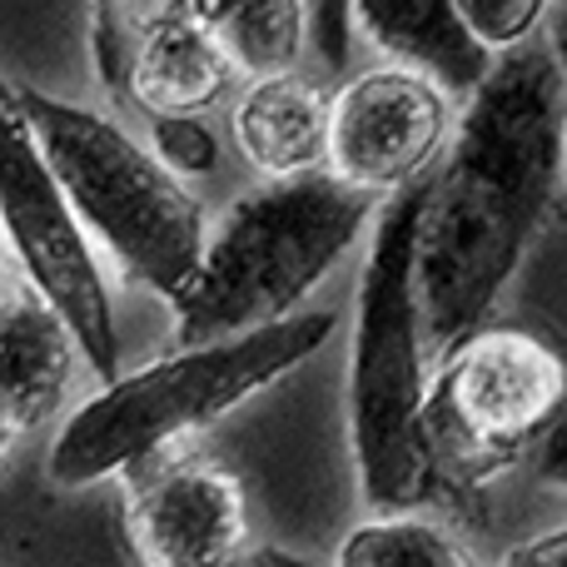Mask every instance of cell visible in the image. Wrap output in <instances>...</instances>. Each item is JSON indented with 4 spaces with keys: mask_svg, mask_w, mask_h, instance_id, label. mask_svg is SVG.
Listing matches in <instances>:
<instances>
[{
    "mask_svg": "<svg viewBox=\"0 0 567 567\" xmlns=\"http://www.w3.org/2000/svg\"><path fill=\"white\" fill-rule=\"evenodd\" d=\"M429 185H409L383 199L369 235V259L353 303V353H349V443L359 493L369 508L403 513L419 508L433 488L429 423V339H423L419 279V215Z\"/></svg>",
    "mask_w": 567,
    "mask_h": 567,
    "instance_id": "obj_2",
    "label": "cell"
},
{
    "mask_svg": "<svg viewBox=\"0 0 567 567\" xmlns=\"http://www.w3.org/2000/svg\"><path fill=\"white\" fill-rule=\"evenodd\" d=\"M80 339L30 279L6 275L0 293V429L6 443L55 419Z\"/></svg>",
    "mask_w": 567,
    "mask_h": 567,
    "instance_id": "obj_10",
    "label": "cell"
},
{
    "mask_svg": "<svg viewBox=\"0 0 567 567\" xmlns=\"http://www.w3.org/2000/svg\"><path fill=\"white\" fill-rule=\"evenodd\" d=\"M0 209H6V245L20 275L35 284L60 319L75 329L80 359L105 383L120 379V339L110 289L90 255V229L65 199L45 150L30 135L25 115L6 100V155H0Z\"/></svg>",
    "mask_w": 567,
    "mask_h": 567,
    "instance_id": "obj_7",
    "label": "cell"
},
{
    "mask_svg": "<svg viewBox=\"0 0 567 567\" xmlns=\"http://www.w3.org/2000/svg\"><path fill=\"white\" fill-rule=\"evenodd\" d=\"M453 130L449 90L413 65H373L333 90L329 169L369 195L389 199L419 185Z\"/></svg>",
    "mask_w": 567,
    "mask_h": 567,
    "instance_id": "obj_8",
    "label": "cell"
},
{
    "mask_svg": "<svg viewBox=\"0 0 567 567\" xmlns=\"http://www.w3.org/2000/svg\"><path fill=\"white\" fill-rule=\"evenodd\" d=\"M333 329L339 319L329 309H313L235 339L179 343L169 359L105 383L70 413L60 439L50 443V478L65 488H90L100 478L140 468L195 429L225 419L249 393L309 363L333 339Z\"/></svg>",
    "mask_w": 567,
    "mask_h": 567,
    "instance_id": "obj_4",
    "label": "cell"
},
{
    "mask_svg": "<svg viewBox=\"0 0 567 567\" xmlns=\"http://www.w3.org/2000/svg\"><path fill=\"white\" fill-rule=\"evenodd\" d=\"M125 538L140 567H225L249 538L245 488L219 463L165 449L125 493Z\"/></svg>",
    "mask_w": 567,
    "mask_h": 567,
    "instance_id": "obj_9",
    "label": "cell"
},
{
    "mask_svg": "<svg viewBox=\"0 0 567 567\" xmlns=\"http://www.w3.org/2000/svg\"><path fill=\"white\" fill-rule=\"evenodd\" d=\"M503 567H567V528L538 533V538L518 543V548L503 558Z\"/></svg>",
    "mask_w": 567,
    "mask_h": 567,
    "instance_id": "obj_18",
    "label": "cell"
},
{
    "mask_svg": "<svg viewBox=\"0 0 567 567\" xmlns=\"http://www.w3.org/2000/svg\"><path fill=\"white\" fill-rule=\"evenodd\" d=\"M553 50H558L563 75H567V0H563L558 10H553Z\"/></svg>",
    "mask_w": 567,
    "mask_h": 567,
    "instance_id": "obj_21",
    "label": "cell"
},
{
    "mask_svg": "<svg viewBox=\"0 0 567 567\" xmlns=\"http://www.w3.org/2000/svg\"><path fill=\"white\" fill-rule=\"evenodd\" d=\"M6 100L25 115L45 165L55 169L90 235L120 259L130 279L155 289L159 299H175L195 279L209 245L205 209L185 189V175L85 105L30 85H10Z\"/></svg>",
    "mask_w": 567,
    "mask_h": 567,
    "instance_id": "obj_5",
    "label": "cell"
},
{
    "mask_svg": "<svg viewBox=\"0 0 567 567\" xmlns=\"http://www.w3.org/2000/svg\"><path fill=\"white\" fill-rule=\"evenodd\" d=\"M349 40H353V0H309V50L319 55L323 75L349 70Z\"/></svg>",
    "mask_w": 567,
    "mask_h": 567,
    "instance_id": "obj_17",
    "label": "cell"
},
{
    "mask_svg": "<svg viewBox=\"0 0 567 567\" xmlns=\"http://www.w3.org/2000/svg\"><path fill=\"white\" fill-rule=\"evenodd\" d=\"M458 16L483 50L508 55V50L528 45V35L543 25L548 0H458Z\"/></svg>",
    "mask_w": 567,
    "mask_h": 567,
    "instance_id": "obj_15",
    "label": "cell"
},
{
    "mask_svg": "<svg viewBox=\"0 0 567 567\" xmlns=\"http://www.w3.org/2000/svg\"><path fill=\"white\" fill-rule=\"evenodd\" d=\"M333 95L299 70L249 80L235 105V145L265 179L329 169Z\"/></svg>",
    "mask_w": 567,
    "mask_h": 567,
    "instance_id": "obj_11",
    "label": "cell"
},
{
    "mask_svg": "<svg viewBox=\"0 0 567 567\" xmlns=\"http://www.w3.org/2000/svg\"><path fill=\"white\" fill-rule=\"evenodd\" d=\"M150 140H155V155L175 175H209L219 165V140L209 135V125L199 115H155Z\"/></svg>",
    "mask_w": 567,
    "mask_h": 567,
    "instance_id": "obj_16",
    "label": "cell"
},
{
    "mask_svg": "<svg viewBox=\"0 0 567 567\" xmlns=\"http://www.w3.org/2000/svg\"><path fill=\"white\" fill-rule=\"evenodd\" d=\"M353 35H363L379 55L433 75L463 100L488 80L498 60L468 35L458 0H353Z\"/></svg>",
    "mask_w": 567,
    "mask_h": 567,
    "instance_id": "obj_12",
    "label": "cell"
},
{
    "mask_svg": "<svg viewBox=\"0 0 567 567\" xmlns=\"http://www.w3.org/2000/svg\"><path fill=\"white\" fill-rule=\"evenodd\" d=\"M239 75H279L309 50V0H195Z\"/></svg>",
    "mask_w": 567,
    "mask_h": 567,
    "instance_id": "obj_13",
    "label": "cell"
},
{
    "mask_svg": "<svg viewBox=\"0 0 567 567\" xmlns=\"http://www.w3.org/2000/svg\"><path fill=\"white\" fill-rule=\"evenodd\" d=\"M558 179H567L563 60L553 45H518L493 60L488 80L468 95L419 215L413 279L433 359L488 319Z\"/></svg>",
    "mask_w": 567,
    "mask_h": 567,
    "instance_id": "obj_1",
    "label": "cell"
},
{
    "mask_svg": "<svg viewBox=\"0 0 567 567\" xmlns=\"http://www.w3.org/2000/svg\"><path fill=\"white\" fill-rule=\"evenodd\" d=\"M333 567H478L443 523L373 518L359 523L333 553Z\"/></svg>",
    "mask_w": 567,
    "mask_h": 567,
    "instance_id": "obj_14",
    "label": "cell"
},
{
    "mask_svg": "<svg viewBox=\"0 0 567 567\" xmlns=\"http://www.w3.org/2000/svg\"><path fill=\"white\" fill-rule=\"evenodd\" d=\"M543 478L567 488V413L558 419V429L543 439Z\"/></svg>",
    "mask_w": 567,
    "mask_h": 567,
    "instance_id": "obj_19",
    "label": "cell"
},
{
    "mask_svg": "<svg viewBox=\"0 0 567 567\" xmlns=\"http://www.w3.org/2000/svg\"><path fill=\"white\" fill-rule=\"evenodd\" d=\"M225 567H309V563L284 548H249V553H239V558H229Z\"/></svg>",
    "mask_w": 567,
    "mask_h": 567,
    "instance_id": "obj_20",
    "label": "cell"
},
{
    "mask_svg": "<svg viewBox=\"0 0 567 567\" xmlns=\"http://www.w3.org/2000/svg\"><path fill=\"white\" fill-rule=\"evenodd\" d=\"M567 413V349L523 323H478L443 353L429 383L433 453L493 473L543 443Z\"/></svg>",
    "mask_w": 567,
    "mask_h": 567,
    "instance_id": "obj_6",
    "label": "cell"
},
{
    "mask_svg": "<svg viewBox=\"0 0 567 567\" xmlns=\"http://www.w3.org/2000/svg\"><path fill=\"white\" fill-rule=\"evenodd\" d=\"M383 199L333 169L265 179L209 229L195 279L169 299L175 343H215L279 323L323 284Z\"/></svg>",
    "mask_w": 567,
    "mask_h": 567,
    "instance_id": "obj_3",
    "label": "cell"
}]
</instances>
